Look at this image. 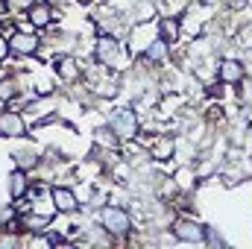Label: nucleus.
<instances>
[{"label":"nucleus","instance_id":"1","mask_svg":"<svg viewBox=\"0 0 252 249\" xmlns=\"http://www.w3.org/2000/svg\"><path fill=\"white\" fill-rule=\"evenodd\" d=\"M94 62L106 70H126L129 67V50L121 44V38L115 35H97L94 41Z\"/></svg>","mask_w":252,"mask_h":249},{"label":"nucleus","instance_id":"2","mask_svg":"<svg viewBox=\"0 0 252 249\" xmlns=\"http://www.w3.org/2000/svg\"><path fill=\"white\" fill-rule=\"evenodd\" d=\"M97 223L112 238H129V232H132V217L121 205H103L97 211Z\"/></svg>","mask_w":252,"mask_h":249},{"label":"nucleus","instance_id":"3","mask_svg":"<svg viewBox=\"0 0 252 249\" xmlns=\"http://www.w3.org/2000/svg\"><path fill=\"white\" fill-rule=\"evenodd\" d=\"M106 129H109L118 141H132V138H138L141 124H138V115L126 106V109H115V112L109 115V124H106Z\"/></svg>","mask_w":252,"mask_h":249},{"label":"nucleus","instance_id":"4","mask_svg":"<svg viewBox=\"0 0 252 249\" xmlns=\"http://www.w3.org/2000/svg\"><path fill=\"white\" fill-rule=\"evenodd\" d=\"M170 232L182 244H208V226L196 223V220H176L170 226Z\"/></svg>","mask_w":252,"mask_h":249},{"label":"nucleus","instance_id":"5","mask_svg":"<svg viewBox=\"0 0 252 249\" xmlns=\"http://www.w3.org/2000/svg\"><path fill=\"white\" fill-rule=\"evenodd\" d=\"M50 202L56 214H76L79 211V196L76 190L67 185H53L50 187Z\"/></svg>","mask_w":252,"mask_h":249},{"label":"nucleus","instance_id":"6","mask_svg":"<svg viewBox=\"0 0 252 249\" xmlns=\"http://www.w3.org/2000/svg\"><path fill=\"white\" fill-rule=\"evenodd\" d=\"M9 50L18 53V56H35L41 50V38L30 30H15L9 35Z\"/></svg>","mask_w":252,"mask_h":249},{"label":"nucleus","instance_id":"7","mask_svg":"<svg viewBox=\"0 0 252 249\" xmlns=\"http://www.w3.org/2000/svg\"><path fill=\"white\" fill-rule=\"evenodd\" d=\"M27 135V121L21 112L6 109L0 112V138H24Z\"/></svg>","mask_w":252,"mask_h":249},{"label":"nucleus","instance_id":"8","mask_svg":"<svg viewBox=\"0 0 252 249\" xmlns=\"http://www.w3.org/2000/svg\"><path fill=\"white\" fill-rule=\"evenodd\" d=\"M24 15H27V24H30L32 30H47V27L53 24V18H56V15H53V6L44 3V0H35Z\"/></svg>","mask_w":252,"mask_h":249},{"label":"nucleus","instance_id":"9","mask_svg":"<svg viewBox=\"0 0 252 249\" xmlns=\"http://www.w3.org/2000/svg\"><path fill=\"white\" fill-rule=\"evenodd\" d=\"M144 62L156 64V67L167 64V62H170V41H167V38H161V35H156V38L144 47Z\"/></svg>","mask_w":252,"mask_h":249},{"label":"nucleus","instance_id":"10","mask_svg":"<svg viewBox=\"0 0 252 249\" xmlns=\"http://www.w3.org/2000/svg\"><path fill=\"white\" fill-rule=\"evenodd\" d=\"M244 76H247V67H244L241 59H223V62H217V79L223 85H238V82H244Z\"/></svg>","mask_w":252,"mask_h":249},{"label":"nucleus","instance_id":"11","mask_svg":"<svg viewBox=\"0 0 252 249\" xmlns=\"http://www.w3.org/2000/svg\"><path fill=\"white\" fill-rule=\"evenodd\" d=\"M53 70H56V76L62 79L64 85H73V82L82 79V67H79V62H76L73 56H59V59L53 62Z\"/></svg>","mask_w":252,"mask_h":249},{"label":"nucleus","instance_id":"12","mask_svg":"<svg viewBox=\"0 0 252 249\" xmlns=\"http://www.w3.org/2000/svg\"><path fill=\"white\" fill-rule=\"evenodd\" d=\"M9 199H15V202H21L27 193H30V176H27V170H21V167H15L12 173H9Z\"/></svg>","mask_w":252,"mask_h":249},{"label":"nucleus","instance_id":"13","mask_svg":"<svg viewBox=\"0 0 252 249\" xmlns=\"http://www.w3.org/2000/svg\"><path fill=\"white\" fill-rule=\"evenodd\" d=\"M173 153H176V141H173L170 135H158V138L150 141V156H153V158L167 161V158H173Z\"/></svg>","mask_w":252,"mask_h":249},{"label":"nucleus","instance_id":"14","mask_svg":"<svg viewBox=\"0 0 252 249\" xmlns=\"http://www.w3.org/2000/svg\"><path fill=\"white\" fill-rule=\"evenodd\" d=\"M47 226H50V217H47V214H24V217L18 220V229H21V232H32V235L47 232Z\"/></svg>","mask_w":252,"mask_h":249},{"label":"nucleus","instance_id":"15","mask_svg":"<svg viewBox=\"0 0 252 249\" xmlns=\"http://www.w3.org/2000/svg\"><path fill=\"white\" fill-rule=\"evenodd\" d=\"M158 35L167 38L170 44L179 41V38H182V27H179V21H176V18H161V32H158Z\"/></svg>","mask_w":252,"mask_h":249},{"label":"nucleus","instance_id":"16","mask_svg":"<svg viewBox=\"0 0 252 249\" xmlns=\"http://www.w3.org/2000/svg\"><path fill=\"white\" fill-rule=\"evenodd\" d=\"M18 94V82L12 79V76H6V79H0V103H6V100H12Z\"/></svg>","mask_w":252,"mask_h":249},{"label":"nucleus","instance_id":"17","mask_svg":"<svg viewBox=\"0 0 252 249\" xmlns=\"http://www.w3.org/2000/svg\"><path fill=\"white\" fill-rule=\"evenodd\" d=\"M35 164H38V156H35V153H15V167L30 170V167H35Z\"/></svg>","mask_w":252,"mask_h":249},{"label":"nucleus","instance_id":"18","mask_svg":"<svg viewBox=\"0 0 252 249\" xmlns=\"http://www.w3.org/2000/svg\"><path fill=\"white\" fill-rule=\"evenodd\" d=\"M35 0H9V9H18V12H27Z\"/></svg>","mask_w":252,"mask_h":249},{"label":"nucleus","instance_id":"19","mask_svg":"<svg viewBox=\"0 0 252 249\" xmlns=\"http://www.w3.org/2000/svg\"><path fill=\"white\" fill-rule=\"evenodd\" d=\"M9 53H12V50H9V35H3V32H0V62H3Z\"/></svg>","mask_w":252,"mask_h":249},{"label":"nucleus","instance_id":"20","mask_svg":"<svg viewBox=\"0 0 252 249\" xmlns=\"http://www.w3.org/2000/svg\"><path fill=\"white\" fill-rule=\"evenodd\" d=\"M6 12H9V0H0V18H3Z\"/></svg>","mask_w":252,"mask_h":249}]
</instances>
